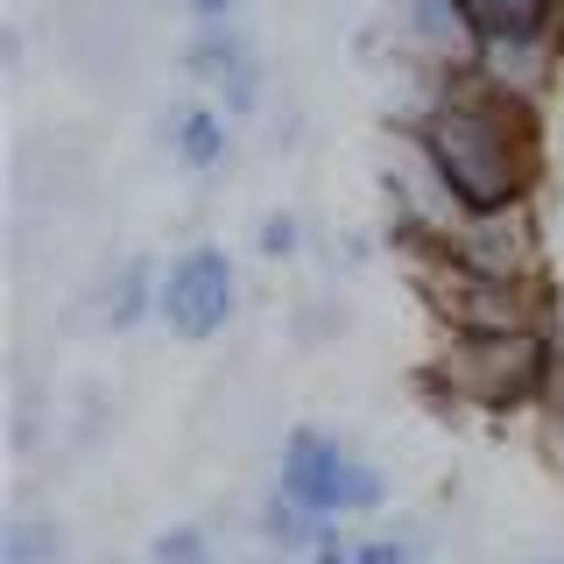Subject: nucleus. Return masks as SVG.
<instances>
[{"label": "nucleus", "instance_id": "nucleus-1", "mask_svg": "<svg viewBox=\"0 0 564 564\" xmlns=\"http://www.w3.org/2000/svg\"><path fill=\"white\" fill-rule=\"evenodd\" d=\"M410 155L452 219H522L543 184V113L480 70H458L423 85Z\"/></svg>", "mask_w": 564, "mask_h": 564}, {"label": "nucleus", "instance_id": "nucleus-2", "mask_svg": "<svg viewBox=\"0 0 564 564\" xmlns=\"http://www.w3.org/2000/svg\"><path fill=\"white\" fill-rule=\"evenodd\" d=\"M564 367V346L551 325H501V332H452L445 352L423 367V381L445 388V402L480 416H522L543 410Z\"/></svg>", "mask_w": 564, "mask_h": 564}, {"label": "nucleus", "instance_id": "nucleus-3", "mask_svg": "<svg viewBox=\"0 0 564 564\" xmlns=\"http://www.w3.org/2000/svg\"><path fill=\"white\" fill-rule=\"evenodd\" d=\"M275 494L296 501L317 522H367L388 508V473L367 458L352 437L325 431V423H296L275 445Z\"/></svg>", "mask_w": 564, "mask_h": 564}, {"label": "nucleus", "instance_id": "nucleus-4", "mask_svg": "<svg viewBox=\"0 0 564 564\" xmlns=\"http://www.w3.org/2000/svg\"><path fill=\"white\" fill-rule=\"evenodd\" d=\"M480 50V78L508 85L522 99H543L564 70V0H458Z\"/></svg>", "mask_w": 564, "mask_h": 564}, {"label": "nucleus", "instance_id": "nucleus-5", "mask_svg": "<svg viewBox=\"0 0 564 564\" xmlns=\"http://www.w3.org/2000/svg\"><path fill=\"white\" fill-rule=\"evenodd\" d=\"M240 317V261L226 254L219 240H191L176 247L163 261V311H155V325L170 332V339H219L226 325Z\"/></svg>", "mask_w": 564, "mask_h": 564}, {"label": "nucleus", "instance_id": "nucleus-6", "mask_svg": "<svg viewBox=\"0 0 564 564\" xmlns=\"http://www.w3.org/2000/svg\"><path fill=\"white\" fill-rule=\"evenodd\" d=\"M184 70L198 78V93L219 106V113H234V120H247V113L261 106V93H269V78H261V50H254V35H247L240 22H205V29H191Z\"/></svg>", "mask_w": 564, "mask_h": 564}, {"label": "nucleus", "instance_id": "nucleus-7", "mask_svg": "<svg viewBox=\"0 0 564 564\" xmlns=\"http://www.w3.org/2000/svg\"><path fill=\"white\" fill-rule=\"evenodd\" d=\"M163 149L176 155V170H191V176L226 170V155H234V113H219L212 99L170 106L163 113Z\"/></svg>", "mask_w": 564, "mask_h": 564}, {"label": "nucleus", "instance_id": "nucleus-8", "mask_svg": "<svg viewBox=\"0 0 564 564\" xmlns=\"http://www.w3.org/2000/svg\"><path fill=\"white\" fill-rule=\"evenodd\" d=\"M155 311H163V261H120L113 275L99 282V332H134V325H155Z\"/></svg>", "mask_w": 564, "mask_h": 564}, {"label": "nucleus", "instance_id": "nucleus-9", "mask_svg": "<svg viewBox=\"0 0 564 564\" xmlns=\"http://www.w3.org/2000/svg\"><path fill=\"white\" fill-rule=\"evenodd\" d=\"M304 564H416V543L395 536V529H367V536H360V529L332 522Z\"/></svg>", "mask_w": 564, "mask_h": 564}, {"label": "nucleus", "instance_id": "nucleus-10", "mask_svg": "<svg viewBox=\"0 0 564 564\" xmlns=\"http://www.w3.org/2000/svg\"><path fill=\"white\" fill-rule=\"evenodd\" d=\"M332 522H317V516H304L296 501H282V494L269 487V501H261V516H254V536L269 543V551L282 557V564H304L311 551H317V536H325Z\"/></svg>", "mask_w": 564, "mask_h": 564}, {"label": "nucleus", "instance_id": "nucleus-11", "mask_svg": "<svg viewBox=\"0 0 564 564\" xmlns=\"http://www.w3.org/2000/svg\"><path fill=\"white\" fill-rule=\"evenodd\" d=\"M0 564H70L64 522L43 516V508H22V516L0 529Z\"/></svg>", "mask_w": 564, "mask_h": 564}, {"label": "nucleus", "instance_id": "nucleus-12", "mask_svg": "<svg viewBox=\"0 0 564 564\" xmlns=\"http://www.w3.org/2000/svg\"><path fill=\"white\" fill-rule=\"evenodd\" d=\"M149 564H226L219 543H212L205 522H170L163 536L149 543Z\"/></svg>", "mask_w": 564, "mask_h": 564}, {"label": "nucleus", "instance_id": "nucleus-13", "mask_svg": "<svg viewBox=\"0 0 564 564\" xmlns=\"http://www.w3.org/2000/svg\"><path fill=\"white\" fill-rule=\"evenodd\" d=\"M254 254L261 261H296V254H304V219H296V212H261Z\"/></svg>", "mask_w": 564, "mask_h": 564}, {"label": "nucleus", "instance_id": "nucleus-14", "mask_svg": "<svg viewBox=\"0 0 564 564\" xmlns=\"http://www.w3.org/2000/svg\"><path fill=\"white\" fill-rule=\"evenodd\" d=\"M536 416H543V431H551V445L564 452V367H557V381H551V395H543Z\"/></svg>", "mask_w": 564, "mask_h": 564}, {"label": "nucleus", "instance_id": "nucleus-15", "mask_svg": "<svg viewBox=\"0 0 564 564\" xmlns=\"http://www.w3.org/2000/svg\"><path fill=\"white\" fill-rule=\"evenodd\" d=\"M184 14H191V29H205V22H240V0H184Z\"/></svg>", "mask_w": 564, "mask_h": 564}, {"label": "nucleus", "instance_id": "nucleus-16", "mask_svg": "<svg viewBox=\"0 0 564 564\" xmlns=\"http://www.w3.org/2000/svg\"><path fill=\"white\" fill-rule=\"evenodd\" d=\"M522 564H564V557H522Z\"/></svg>", "mask_w": 564, "mask_h": 564}]
</instances>
